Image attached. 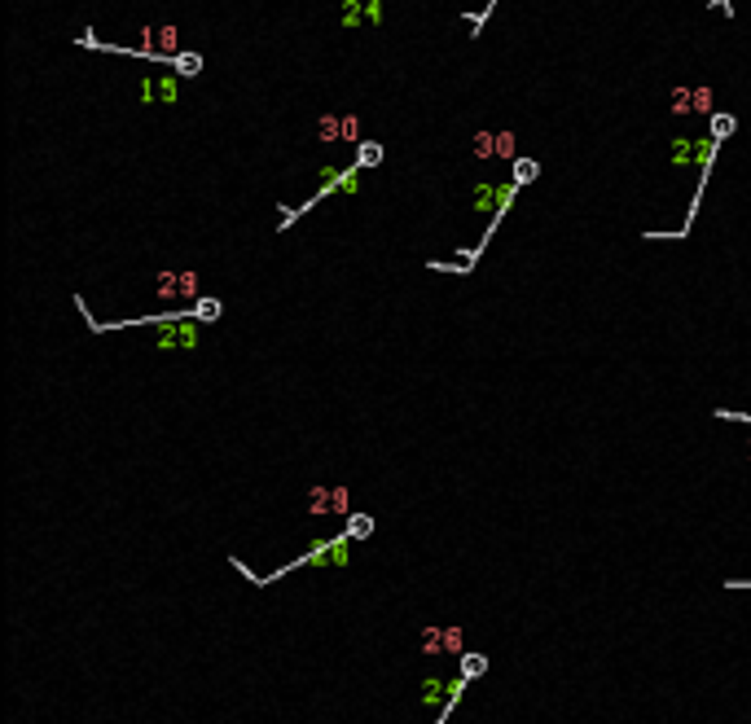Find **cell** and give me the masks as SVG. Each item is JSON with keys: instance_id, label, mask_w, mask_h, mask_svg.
<instances>
[{"instance_id": "6da1fadb", "label": "cell", "mask_w": 751, "mask_h": 724, "mask_svg": "<svg viewBox=\"0 0 751 724\" xmlns=\"http://www.w3.org/2000/svg\"><path fill=\"white\" fill-rule=\"evenodd\" d=\"M479 671H483V658L470 654V658H466V676H479Z\"/></svg>"}]
</instances>
